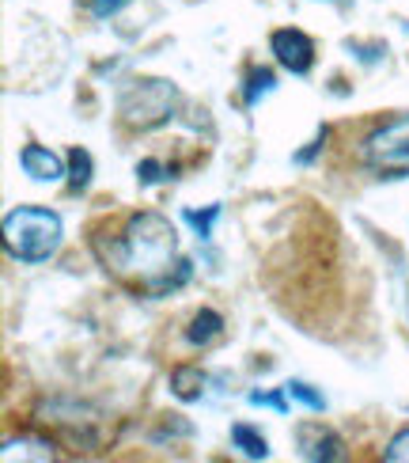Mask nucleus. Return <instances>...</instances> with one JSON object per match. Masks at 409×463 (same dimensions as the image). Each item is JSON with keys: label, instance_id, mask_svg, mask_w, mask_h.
I'll list each match as a JSON object with an SVG mask.
<instances>
[{"label": "nucleus", "instance_id": "obj_20", "mask_svg": "<svg viewBox=\"0 0 409 463\" xmlns=\"http://www.w3.org/2000/svg\"><path fill=\"white\" fill-rule=\"evenodd\" d=\"M345 46H349V53H357V57H360V61H364V65H376V61H383V57H386V46H379V43H376V46L345 43Z\"/></svg>", "mask_w": 409, "mask_h": 463}, {"label": "nucleus", "instance_id": "obj_4", "mask_svg": "<svg viewBox=\"0 0 409 463\" xmlns=\"http://www.w3.org/2000/svg\"><path fill=\"white\" fill-rule=\"evenodd\" d=\"M364 164L386 179H402L409 175V114L391 118L379 126L376 133H367L364 141Z\"/></svg>", "mask_w": 409, "mask_h": 463}, {"label": "nucleus", "instance_id": "obj_3", "mask_svg": "<svg viewBox=\"0 0 409 463\" xmlns=\"http://www.w3.org/2000/svg\"><path fill=\"white\" fill-rule=\"evenodd\" d=\"M182 91L163 76H136L118 91V118L133 133H152L179 114Z\"/></svg>", "mask_w": 409, "mask_h": 463}, {"label": "nucleus", "instance_id": "obj_6", "mask_svg": "<svg viewBox=\"0 0 409 463\" xmlns=\"http://www.w3.org/2000/svg\"><path fill=\"white\" fill-rule=\"evenodd\" d=\"M296 449L303 459H315V463H338L345 459V440L322 426V421H300L296 426Z\"/></svg>", "mask_w": 409, "mask_h": 463}, {"label": "nucleus", "instance_id": "obj_11", "mask_svg": "<svg viewBox=\"0 0 409 463\" xmlns=\"http://www.w3.org/2000/svg\"><path fill=\"white\" fill-rule=\"evenodd\" d=\"M273 88H277V72L265 69V65H255V69H250V76H246V84H243V103L258 107Z\"/></svg>", "mask_w": 409, "mask_h": 463}, {"label": "nucleus", "instance_id": "obj_5", "mask_svg": "<svg viewBox=\"0 0 409 463\" xmlns=\"http://www.w3.org/2000/svg\"><path fill=\"white\" fill-rule=\"evenodd\" d=\"M269 53L277 57V65L292 76H307L315 69V38L300 27H277L269 34Z\"/></svg>", "mask_w": 409, "mask_h": 463}, {"label": "nucleus", "instance_id": "obj_15", "mask_svg": "<svg viewBox=\"0 0 409 463\" xmlns=\"http://www.w3.org/2000/svg\"><path fill=\"white\" fill-rule=\"evenodd\" d=\"M292 395L284 392V388H277V392H250L246 395V402H250V407H269V411H277L281 418L292 411V402H288Z\"/></svg>", "mask_w": 409, "mask_h": 463}, {"label": "nucleus", "instance_id": "obj_18", "mask_svg": "<svg viewBox=\"0 0 409 463\" xmlns=\"http://www.w3.org/2000/svg\"><path fill=\"white\" fill-rule=\"evenodd\" d=\"M133 0H88V12L95 19H110V15H118L122 8H129Z\"/></svg>", "mask_w": 409, "mask_h": 463}, {"label": "nucleus", "instance_id": "obj_13", "mask_svg": "<svg viewBox=\"0 0 409 463\" xmlns=\"http://www.w3.org/2000/svg\"><path fill=\"white\" fill-rule=\"evenodd\" d=\"M220 213H224L220 202H212V205H205V209H201V213H198V209H186L182 217L193 224V232H198V240H212V228H217Z\"/></svg>", "mask_w": 409, "mask_h": 463}, {"label": "nucleus", "instance_id": "obj_8", "mask_svg": "<svg viewBox=\"0 0 409 463\" xmlns=\"http://www.w3.org/2000/svg\"><path fill=\"white\" fill-rule=\"evenodd\" d=\"M205 369L201 364H179V369H171V395L179 402H198L205 395Z\"/></svg>", "mask_w": 409, "mask_h": 463}, {"label": "nucleus", "instance_id": "obj_14", "mask_svg": "<svg viewBox=\"0 0 409 463\" xmlns=\"http://www.w3.org/2000/svg\"><path fill=\"white\" fill-rule=\"evenodd\" d=\"M284 392H288L292 399H296V402H303L307 411H315V414H322V411H326V395H322V392H315V388H311V383H303V380H288V383H284Z\"/></svg>", "mask_w": 409, "mask_h": 463}, {"label": "nucleus", "instance_id": "obj_17", "mask_svg": "<svg viewBox=\"0 0 409 463\" xmlns=\"http://www.w3.org/2000/svg\"><path fill=\"white\" fill-rule=\"evenodd\" d=\"M383 459H386V463H409V430H402V433L391 440V445H386Z\"/></svg>", "mask_w": 409, "mask_h": 463}, {"label": "nucleus", "instance_id": "obj_10", "mask_svg": "<svg viewBox=\"0 0 409 463\" xmlns=\"http://www.w3.org/2000/svg\"><path fill=\"white\" fill-rule=\"evenodd\" d=\"M231 445H236L246 459H269V440L262 430L250 426V421H236V426H231Z\"/></svg>", "mask_w": 409, "mask_h": 463}, {"label": "nucleus", "instance_id": "obj_7", "mask_svg": "<svg viewBox=\"0 0 409 463\" xmlns=\"http://www.w3.org/2000/svg\"><path fill=\"white\" fill-rule=\"evenodd\" d=\"M69 160H61L50 145H23L19 148V167L23 175H31L34 183H57L61 175H69Z\"/></svg>", "mask_w": 409, "mask_h": 463}, {"label": "nucleus", "instance_id": "obj_16", "mask_svg": "<svg viewBox=\"0 0 409 463\" xmlns=\"http://www.w3.org/2000/svg\"><path fill=\"white\" fill-rule=\"evenodd\" d=\"M167 179H171V171L160 160H141L136 164V183L141 186H155V183H167Z\"/></svg>", "mask_w": 409, "mask_h": 463}, {"label": "nucleus", "instance_id": "obj_9", "mask_svg": "<svg viewBox=\"0 0 409 463\" xmlns=\"http://www.w3.org/2000/svg\"><path fill=\"white\" fill-rule=\"evenodd\" d=\"M224 335V316L217 312V307H201V312H193L190 326H186V342L198 345V350H205V345H212Z\"/></svg>", "mask_w": 409, "mask_h": 463}, {"label": "nucleus", "instance_id": "obj_19", "mask_svg": "<svg viewBox=\"0 0 409 463\" xmlns=\"http://www.w3.org/2000/svg\"><path fill=\"white\" fill-rule=\"evenodd\" d=\"M326 137H330V129H326V126H322V129H319V133H315V141H311V145H307V148H300V152H296V156H292V160H296V164H300V167H307V164H311V160H315V156H319V152H322V148H326Z\"/></svg>", "mask_w": 409, "mask_h": 463}, {"label": "nucleus", "instance_id": "obj_2", "mask_svg": "<svg viewBox=\"0 0 409 463\" xmlns=\"http://www.w3.org/2000/svg\"><path fill=\"white\" fill-rule=\"evenodd\" d=\"M65 240V221L46 205H19L5 213V250L23 266H42Z\"/></svg>", "mask_w": 409, "mask_h": 463}, {"label": "nucleus", "instance_id": "obj_1", "mask_svg": "<svg viewBox=\"0 0 409 463\" xmlns=\"http://www.w3.org/2000/svg\"><path fill=\"white\" fill-rule=\"evenodd\" d=\"M99 262L118 278H141V285L155 297H167L182 288L193 274V262L179 259V232L163 213H133L125 217L122 232H114L110 243L91 236Z\"/></svg>", "mask_w": 409, "mask_h": 463}, {"label": "nucleus", "instance_id": "obj_12", "mask_svg": "<svg viewBox=\"0 0 409 463\" xmlns=\"http://www.w3.org/2000/svg\"><path fill=\"white\" fill-rule=\"evenodd\" d=\"M69 186L80 194V190H88V183H91V175H95V160H91V152L88 148H80V145H72L69 148Z\"/></svg>", "mask_w": 409, "mask_h": 463}]
</instances>
